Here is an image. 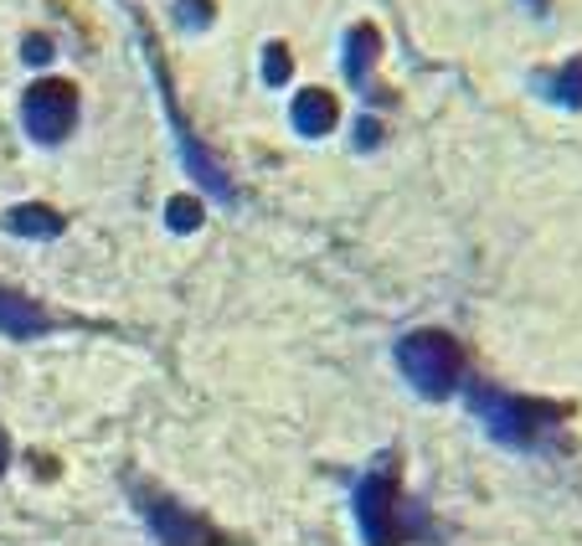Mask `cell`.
Wrapping results in <instances>:
<instances>
[{
	"label": "cell",
	"instance_id": "cell-1",
	"mask_svg": "<svg viewBox=\"0 0 582 546\" xmlns=\"http://www.w3.org/2000/svg\"><path fill=\"white\" fill-rule=\"evenodd\" d=\"M72 120H78V93H72L68 83H36L32 93H26V129H32L36 139H62L72 129Z\"/></svg>",
	"mask_w": 582,
	"mask_h": 546
},
{
	"label": "cell",
	"instance_id": "cell-2",
	"mask_svg": "<svg viewBox=\"0 0 582 546\" xmlns=\"http://www.w3.org/2000/svg\"><path fill=\"white\" fill-rule=\"evenodd\" d=\"M402 361H408V372L429 387V393H444L448 376H454V351H448V341H438V335H418V341L402 345Z\"/></svg>",
	"mask_w": 582,
	"mask_h": 546
},
{
	"label": "cell",
	"instance_id": "cell-3",
	"mask_svg": "<svg viewBox=\"0 0 582 546\" xmlns=\"http://www.w3.org/2000/svg\"><path fill=\"white\" fill-rule=\"evenodd\" d=\"M392 475H377L366 490H361V526L372 536V546H397L402 526L392 521Z\"/></svg>",
	"mask_w": 582,
	"mask_h": 546
},
{
	"label": "cell",
	"instance_id": "cell-4",
	"mask_svg": "<svg viewBox=\"0 0 582 546\" xmlns=\"http://www.w3.org/2000/svg\"><path fill=\"white\" fill-rule=\"evenodd\" d=\"M145 511H150L155 531L166 536V546H222V536H217V531L202 526V521H191V515H181L171 500H150Z\"/></svg>",
	"mask_w": 582,
	"mask_h": 546
},
{
	"label": "cell",
	"instance_id": "cell-5",
	"mask_svg": "<svg viewBox=\"0 0 582 546\" xmlns=\"http://www.w3.org/2000/svg\"><path fill=\"white\" fill-rule=\"evenodd\" d=\"M42 325H47V315H42L32 299H16V294L0 289V330H5V335H32Z\"/></svg>",
	"mask_w": 582,
	"mask_h": 546
},
{
	"label": "cell",
	"instance_id": "cell-6",
	"mask_svg": "<svg viewBox=\"0 0 582 546\" xmlns=\"http://www.w3.org/2000/svg\"><path fill=\"white\" fill-rule=\"evenodd\" d=\"M5 227H11V232H26V238H57V232H62V217H57L52 206H16V212H5Z\"/></svg>",
	"mask_w": 582,
	"mask_h": 546
},
{
	"label": "cell",
	"instance_id": "cell-7",
	"mask_svg": "<svg viewBox=\"0 0 582 546\" xmlns=\"http://www.w3.org/2000/svg\"><path fill=\"white\" fill-rule=\"evenodd\" d=\"M330 120H335V103H330L326 93H305V99L294 103V124H299L305 135H320V129H330Z\"/></svg>",
	"mask_w": 582,
	"mask_h": 546
},
{
	"label": "cell",
	"instance_id": "cell-8",
	"mask_svg": "<svg viewBox=\"0 0 582 546\" xmlns=\"http://www.w3.org/2000/svg\"><path fill=\"white\" fill-rule=\"evenodd\" d=\"M196 217H202V206L191 202V196H175V202H171V227L186 232V227H196Z\"/></svg>",
	"mask_w": 582,
	"mask_h": 546
},
{
	"label": "cell",
	"instance_id": "cell-9",
	"mask_svg": "<svg viewBox=\"0 0 582 546\" xmlns=\"http://www.w3.org/2000/svg\"><path fill=\"white\" fill-rule=\"evenodd\" d=\"M289 78V57H284V47H269V83H284Z\"/></svg>",
	"mask_w": 582,
	"mask_h": 546
},
{
	"label": "cell",
	"instance_id": "cell-10",
	"mask_svg": "<svg viewBox=\"0 0 582 546\" xmlns=\"http://www.w3.org/2000/svg\"><path fill=\"white\" fill-rule=\"evenodd\" d=\"M52 57V42L47 36H32V42H26V62H47Z\"/></svg>",
	"mask_w": 582,
	"mask_h": 546
},
{
	"label": "cell",
	"instance_id": "cell-11",
	"mask_svg": "<svg viewBox=\"0 0 582 546\" xmlns=\"http://www.w3.org/2000/svg\"><path fill=\"white\" fill-rule=\"evenodd\" d=\"M5 459H11V439L0 433V469H5Z\"/></svg>",
	"mask_w": 582,
	"mask_h": 546
}]
</instances>
